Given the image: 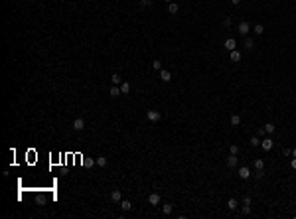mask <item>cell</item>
Segmentation results:
<instances>
[{
  "instance_id": "4",
  "label": "cell",
  "mask_w": 296,
  "mask_h": 219,
  "mask_svg": "<svg viewBox=\"0 0 296 219\" xmlns=\"http://www.w3.org/2000/svg\"><path fill=\"white\" fill-rule=\"evenodd\" d=\"M237 30H239V34H241V36H247V34H249V30H251V28H249V22H239V28H237Z\"/></svg>"
},
{
  "instance_id": "33",
  "label": "cell",
  "mask_w": 296,
  "mask_h": 219,
  "mask_svg": "<svg viewBox=\"0 0 296 219\" xmlns=\"http://www.w3.org/2000/svg\"><path fill=\"white\" fill-rule=\"evenodd\" d=\"M140 4H142V6H148V4H150V0H140Z\"/></svg>"
},
{
  "instance_id": "9",
  "label": "cell",
  "mask_w": 296,
  "mask_h": 219,
  "mask_svg": "<svg viewBox=\"0 0 296 219\" xmlns=\"http://www.w3.org/2000/svg\"><path fill=\"white\" fill-rule=\"evenodd\" d=\"M109 95H111L113 99H117L118 95H123V93H120V87H118V85H113L111 89H109Z\"/></svg>"
},
{
  "instance_id": "18",
  "label": "cell",
  "mask_w": 296,
  "mask_h": 219,
  "mask_svg": "<svg viewBox=\"0 0 296 219\" xmlns=\"http://www.w3.org/2000/svg\"><path fill=\"white\" fill-rule=\"evenodd\" d=\"M231 125H233V126H239V125H241V117H239V115H231Z\"/></svg>"
},
{
  "instance_id": "32",
  "label": "cell",
  "mask_w": 296,
  "mask_h": 219,
  "mask_svg": "<svg viewBox=\"0 0 296 219\" xmlns=\"http://www.w3.org/2000/svg\"><path fill=\"white\" fill-rule=\"evenodd\" d=\"M290 168H292V170H296V158L290 160Z\"/></svg>"
},
{
  "instance_id": "1",
  "label": "cell",
  "mask_w": 296,
  "mask_h": 219,
  "mask_svg": "<svg viewBox=\"0 0 296 219\" xmlns=\"http://www.w3.org/2000/svg\"><path fill=\"white\" fill-rule=\"evenodd\" d=\"M272 146H274V140H272V138H269V136H264V138L261 140V148H263L264 152L272 150Z\"/></svg>"
},
{
  "instance_id": "17",
  "label": "cell",
  "mask_w": 296,
  "mask_h": 219,
  "mask_svg": "<svg viewBox=\"0 0 296 219\" xmlns=\"http://www.w3.org/2000/svg\"><path fill=\"white\" fill-rule=\"evenodd\" d=\"M120 207H123V211H130V209H132V203L128 201V199H123V201H120Z\"/></svg>"
},
{
  "instance_id": "26",
  "label": "cell",
  "mask_w": 296,
  "mask_h": 219,
  "mask_svg": "<svg viewBox=\"0 0 296 219\" xmlns=\"http://www.w3.org/2000/svg\"><path fill=\"white\" fill-rule=\"evenodd\" d=\"M249 144H251V146H261V140H259V136H253V138L249 140Z\"/></svg>"
},
{
  "instance_id": "25",
  "label": "cell",
  "mask_w": 296,
  "mask_h": 219,
  "mask_svg": "<svg viewBox=\"0 0 296 219\" xmlns=\"http://www.w3.org/2000/svg\"><path fill=\"white\" fill-rule=\"evenodd\" d=\"M162 213H164V215H170V213H172V205H170V203L162 205Z\"/></svg>"
},
{
  "instance_id": "15",
  "label": "cell",
  "mask_w": 296,
  "mask_h": 219,
  "mask_svg": "<svg viewBox=\"0 0 296 219\" xmlns=\"http://www.w3.org/2000/svg\"><path fill=\"white\" fill-rule=\"evenodd\" d=\"M227 207H229V209H231V211H235V209H237V207H239V201H237V199H235V198H231V199H229V201H227Z\"/></svg>"
},
{
  "instance_id": "20",
  "label": "cell",
  "mask_w": 296,
  "mask_h": 219,
  "mask_svg": "<svg viewBox=\"0 0 296 219\" xmlns=\"http://www.w3.org/2000/svg\"><path fill=\"white\" fill-rule=\"evenodd\" d=\"M245 47H247V49H253V47H255V40H253V38H245Z\"/></svg>"
},
{
  "instance_id": "13",
  "label": "cell",
  "mask_w": 296,
  "mask_h": 219,
  "mask_svg": "<svg viewBox=\"0 0 296 219\" xmlns=\"http://www.w3.org/2000/svg\"><path fill=\"white\" fill-rule=\"evenodd\" d=\"M118 87H120V93H123V95H128V93H130V83L123 81V83H120Z\"/></svg>"
},
{
  "instance_id": "2",
  "label": "cell",
  "mask_w": 296,
  "mask_h": 219,
  "mask_svg": "<svg viewBox=\"0 0 296 219\" xmlns=\"http://www.w3.org/2000/svg\"><path fill=\"white\" fill-rule=\"evenodd\" d=\"M146 119L150 120V122H158V120L162 119V115L158 113V111H148V113H146Z\"/></svg>"
},
{
  "instance_id": "8",
  "label": "cell",
  "mask_w": 296,
  "mask_h": 219,
  "mask_svg": "<svg viewBox=\"0 0 296 219\" xmlns=\"http://www.w3.org/2000/svg\"><path fill=\"white\" fill-rule=\"evenodd\" d=\"M237 164H239V158H237V154H229V158H227V166H229V168H235Z\"/></svg>"
},
{
  "instance_id": "23",
  "label": "cell",
  "mask_w": 296,
  "mask_h": 219,
  "mask_svg": "<svg viewBox=\"0 0 296 219\" xmlns=\"http://www.w3.org/2000/svg\"><path fill=\"white\" fill-rule=\"evenodd\" d=\"M97 166H101V168L107 166V158H105V156H99V158H97Z\"/></svg>"
},
{
  "instance_id": "6",
  "label": "cell",
  "mask_w": 296,
  "mask_h": 219,
  "mask_svg": "<svg viewBox=\"0 0 296 219\" xmlns=\"http://www.w3.org/2000/svg\"><path fill=\"white\" fill-rule=\"evenodd\" d=\"M239 178H241V180H249L251 178V172H249V168H247V166L239 168Z\"/></svg>"
},
{
  "instance_id": "14",
  "label": "cell",
  "mask_w": 296,
  "mask_h": 219,
  "mask_svg": "<svg viewBox=\"0 0 296 219\" xmlns=\"http://www.w3.org/2000/svg\"><path fill=\"white\" fill-rule=\"evenodd\" d=\"M111 83L113 85H120V83H123V77H120L118 73H113L111 75Z\"/></svg>"
},
{
  "instance_id": "29",
  "label": "cell",
  "mask_w": 296,
  "mask_h": 219,
  "mask_svg": "<svg viewBox=\"0 0 296 219\" xmlns=\"http://www.w3.org/2000/svg\"><path fill=\"white\" fill-rule=\"evenodd\" d=\"M267 134V130H264V126H261V128H257V136H264Z\"/></svg>"
},
{
  "instance_id": "12",
  "label": "cell",
  "mask_w": 296,
  "mask_h": 219,
  "mask_svg": "<svg viewBox=\"0 0 296 219\" xmlns=\"http://www.w3.org/2000/svg\"><path fill=\"white\" fill-rule=\"evenodd\" d=\"M237 47V42L233 40V38H229V40H225V49H229V52H233Z\"/></svg>"
},
{
  "instance_id": "30",
  "label": "cell",
  "mask_w": 296,
  "mask_h": 219,
  "mask_svg": "<svg viewBox=\"0 0 296 219\" xmlns=\"http://www.w3.org/2000/svg\"><path fill=\"white\" fill-rule=\"evenodd\" d=\"M263 176H264V170H257V174H255V178H257V180H261Z\"/></svg>"
},
{
  "instance_id": "11",
  "label": "cell",
  "mask_w": 296,
  "mask_h": 219,
  "mask_svg": "<svg viewBox=\"0 0 296 219\" xmlns=\"http://www.w3.org/2000/svg\"><path fill=\"white\" fill-rule=\"evenodd\" d=\"M229 57H231L233 63H239V61H241V53L237 52V49H233V52H229Z\"/></svg>"
},
{
  "instance_id": "36",
  "label": "cell",
  "mask_w": 296,
  "mask_h": 219,
  "mask_svg": "<svg viewBox=\"0 0 296 219\" xmlns=\"http://www.w3.org/2000/svg\"><path fill=\"white\" fill-rule=\"evenodd\" d=\"M166 2H168V4H170V2H172V0H166Z\"/></svg>"
},
{
  "instance_id": "10",
  "label": "cell",
  "mask_w": 296,
  "mask_h": 219,
  "mask_svg": "<svg viewBox=\"0 0 296 219\" xmlns=\"http://www.w3.org/2000/svg\"><path fill=\"white\" fill-rule=\"evenodd\" d=\"M148 203H150V205H158V203H160V195H158V193H150V195H148Z\"/></svg>"
},
{
  "instance_id": "5",
  "label": "cell",
  "mask_w": 296,
  "mask_h": 219,
  "mask_svg": "<svg viewBox=\"0 0 296 219\" xmlns=\"http://www.w3.org/2000/svg\"><path fill=\"white\" fill-rule=\"evenodd\" d=\"M73 128H75V130H83V128H85V119L77 117V119L73 120Z\"/></svg>"
},
{
  "instance_id": "19",
  "label": "cell",
  "mask_w": 296,
  "mask_h": 219,
  "mask_svg": "<svg viewBox=\"0 0 296 219\" xmlns=\"http://www.w3.org/2000/svg\"><path fill=\"white\" fill-rule=\"evenodd\" d=\"M255 170H264V160L263 158H257L255 160Z\"/></svg>"
},
{
  "instance_id": "28",
  "label": "cell",
  "mask_w": 296,
  "mask_h": 219,
  "mask_svg": "<svg viewBox=\"0 0 296 219\" xmlns=\"http://www.w3.org/2000/svg\"><path fill=\"white\" fill-rule=\"evenodd\" d=\"M241 211L247 215V213H251V203H243V207H241Z\"/></svg>"
},
{
  "instance_id": "24",
  "label": "cell",
  "mask_w": 296,
  "mask_h": 219,
  "mask_svg": "<svg viewBox=\"0 0 296 219\" xmlns=\"http://www.w3.org/2000/svg\"><path fill=\"white\" fill-rule=\"evenodd\" d=\"M253 30H255V34H259V36H261V34H264L263 24H255V28H253Z\"/></svg>"
},
{
  "instance_id": "34",
  "label": "cell",
  "mask_w": 296,
  "mask_h": 219,
  "mask_svg": "<svg viewBox=\"0 0 296 219\" xmlns=\"http://www.w3.org/2000/svg\"><path fill=\"white\" fill-rule=\"evenodd\" d=\"M231 4H233V6H237V4H241V0H231Z\"/></svg>"
},
{
  "instance_id": "27",
  "label": "cell",
  "mask_w": 296,
  "mask_h": 219,
  "mask_svg": "<svg viewBox=\"0 0 296 219\" xmlns=\"http://www.w3.org/2000/svg\"><path fill=\"white\" fill-rule=\"evenodd\" d=\"M229 154H239V146H237V144H231V146H229Z\"/></svg>"
},
{
  "instance_id": "3",
  "label": "cell",
  "mask_w": 296,
  "mask_h": 219,
  "mask_svg": "<svg viewBox=\"0 0 296 219\" xmlns=\"http://www.w3.org/2000/svg\"><path fill=\"white\" fill-rule=\"evenodd\" d=\"M111 201H113V203H120V201H123V193H120V190H113V192H111Z\"/></svg>"
},
{
  "instance_id": "21",
  "label": "cell",
  "mask_w": 296,
  "mask_h": 219,
  "mask_svg": "<svg viewBox=\"0 0 296 219\" xmlns=\"http://www.w3.org/2000/svg\"><path fill=\"white\" fill-rule=\"evenodd\" d=\"M274 128H276V126L272 125V122H267V125H264V130H267V134H272V132H274Z\"/></svg>"
},
{
  "instance_id": "31",
  "label": "cell",
  "mask_w": 296,
  "mask_h": 219,
  "mask_svg": "<svg viewBox=\"0 0 296 219\" xmlns=\"http://www.w3.org/2000/svg\"><path fill=\"white\" fill-rule=\"evenodd\" d=\"M282 154H284V156H290V154H292V150H290V148H284Z\"/></svg>"
},
{
  "instance_id": "22",
  "label": "cell",
  "mask_w": 296,
  "mask_h": 219,
  "mask_svg": "<svg viewBox=\"0 0 296 219\" xmlns=\"http://www.w3.org/2000/svg\"><path fill=\"white\" fill-rule=\"evenodd\" d=\"M152 69H154V71H160V69H162V61L154 59V61H152Z\"/></svg>"
},
{
  "instance_id": "37",
  "label": "cell",
  "mask_w": 296,
  "mask_h": 219,
  "mask_svg": "<svg viewBox=\"0 0 296 219\" xmlns=\"http://www.w3.org/2000/svg\"><path fill=\"white\" fill-rule=\"evenodd\" d=\"M294 217H296V211H294Z\"/></svg>"
},
{
  "instance_id": "7",
  "label": "cell",
  "mask_w": 296,
  "mask_h": 219,
  "mask_svg": "<svg viewBox=\"0 0 296 219\" xmlns=\"http://www.w3.org/2000/svg\"><path fill=\"white\" fill-rule=\"evenodd\" d=\"M160 79L164 81V83H170V79H172V73L168 71V69H160Z\"/></svg>"
},
{
  "instance_id": "35",
  "label": "cell",
  "mask_w": 296,
  "mask_h": 219,
  "mask_svg": "<svg viewBox=\"0 0 296 219\" xmlns=\"http://www.w3.org/2000/svg\"><path fill=\"white\" fill-rule=\"evenodd\" d=\"M292 156H294V158H296V148H292Z\"/></svg>"
},
{
  "instance_id": "16",
  "label": "cell",
  "mask_w": 296,
  "mask_h": 219,
  "mask_svg": "<svg viewBox=\"0 0 296 219\" xmlns=\"http://www.w3.org/2000/svg\"><path fill=\"white\" fill-rule=\"evenodd\" d=\"M168 12H170V14H178V12H180V6H178L176 2H170V4H168Z\"/></svg>"
}]
</instances>
